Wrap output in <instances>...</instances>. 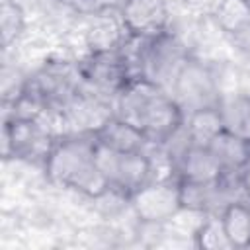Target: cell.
Masks as SVG:
<instances>
[{
    "instance_id": "13",
    "label": "cell",
    "mask_w": 250,
    "mask_h": 250,
    "mask_svg": "<svg viewBox=\"0 0 250 250\" xmlns=\"http://www.w3.org/2000/svg\"><path fill=\"white\" fill-rule=\"evenodd\" d=\"M207 146L223 166L225 174H238V170L250 156V141L229 129L221 131Z\"/></svg>"
},
{
    "instance_id": "22",
    "label": "cell",
    "mask_w": 250,
    "mask_h": 250,
    "mask_svg": "<svg viewBox=\"0 0 250 250\" xmlns=\"http://www.w3.org/2000/svg\"><path fill=\"white\" fill-rule=\"evenodd\" d=\"M246 4H248V14H250V0H246Z\"/></svg>"
},
{
    "instance_id": "10",
    "label": "cell",
    "mask_w": 250,
    "mask_h": 250,
    "mask_svg": "<svg viewBox=\"0 0 250 250\" xmlns=\"http://www.w3.org/2000/svg\"><path fill=\"white\" fill-rule=\"evenodd\" d=\"M117 12L123 33L129 37L152 39L168 31V0H123Z\"/></svg>"
},
{
    "instance_id": "14",
    "label": "cell",
    "mask_w": 250,
    "mask_h": 250,
    "mask_svg": "<svg viewBox=\"0 0 250 250\" xmlns=\"http://www.w3.org/2000/svg\"><path fill=\"white\" fill-rule=\"evenodd\" d=\"M184 131L188 139L191 141V145L207 146L221 131H225V123H223L219 107L209 105V107L188 111L186 121H184Z\"/></svg>"
},
{
    "instance_id": "2",
    "label": "cell",
    "mask_w": 250,
    "mask_h": 250,
    "mask_svg": "<svg viewBox=\"0 0 250 250\" xmlns=\"http://www.w3.org/2000/svg\"><path fill=\"white\" fill-rule=\"evenodd\" d=\"M51 184L100 199L109 193V182L98 164V143L94 135L62 133L57 137L45 164Z\"/></svg>"
},
{
    "instance_id": "20",
    "label": "cell",
    "mask_w": 250,
    "mask_h": 250,
    "mask_svg": "<svg viewBox=\"0 0 250 250\" xmlns=\"http://www.w3.org/2000/svg\"><path fill=\"white\" fill-rule=\"evenodd\" d=\"M59 2L72 14L88 16V18L107 16L115 10H119L123 4V0H59Z\"/></svg>"
},
{
    "instance_id": "16",
    "label": "cell",
    "mask_w": 250,
    "mask_h": 250,
    "mask_svg": "<svg viewBox=\"0 0 250 250\" xmlns=\"http://www.w3.org/2000/svg\"><path fill=\"white\" fill-rule=\"evenodd\" d=\"M217 107L221 111L225 129L244 135V129L250 121V98L240 96V94H230V96L221 94Z\"/></svg>"
},
{
    "instance_id": "3",
    "label": "cell",
    "mask_w": 250,
    "mask_h": 250,
    "mask_svg": "<svg viewBox=\"0 0 250 250\" xmlns=\"http://www.w3.org/2000/svg\"><path fill=\"white\" fill-rule=\"evenodd\" d=\"M84 88L78 62L51 59L45 61L35 72L27 76L23 96L14 105L12 115H23L29 109V115H61L62 109L72 102V98Z\"/></svg>"
},
{
    "instance_id": "18",
    "label": "cell",
    "mask_w": 250,
    "mask_h": 250,
    "mask_svg": "<svg viewBox=\"0 0 250 250\" xmlns=\"http://www.w3.org/2000/svg\"><path fill=\"white\" fill-rule=\"evenodd\" d=\"M25 29V14L16 0H2L0 4V37L2 49H10Z\"/></svg>"
},
{
    "instance_id": "17",
    "label": "cell",
    "mask_w": 250,
    "mask_h": 250,
    "mask_svg": "<svg viewBox=\"0 0 250 250\" xmlns=\"http://www.w3.org/2000/svg\"><path fill=\"white\" fill-rule=\"evenodd\" d=\"M215 21L225 33L250 31V14L246 0H221L215 8Z\"/></svg>"
},
{
    "instance_id": "7",
    "label": "cell",
    "mask_w": 250,
    "mask_h": 250,
    "mask_svg": "<svg viewBox=\"0 0 250 250\" xmlns=\"http://www.w3.org/2000/svg\"><path fill=\"white\" fill-rule=\"evenodd\" d=\"M129 205L143 225H164L184 211L180 180L174 174L154 178L129 197Z\"/></svg>"
},
{
    "instance_id": "19",
    "label": "cell",
    "mask_w": 250,
    "mask_h": 250,
    "mask_svg": "<svg viewBox=\"0 0 250 250\" xmlns=\"http://www.w3.org/2000/svg\"><path fill=\"white\" fill-rule=\"evenodd\" d=\"M193 240H195V246L197 248H203V250H221V248H232L227 234H225V229H223V223H221V217L215 213V215H209L207 219H203L195 232H193Z\"/></svg>"
},
{
    "instance_id": "5",
    "label": "cell",
    "mask_w": 250,
    "mask_h": 250,
    "mask_svg": "<svg viewBox=\"0 0 250 250\" xmlns=\"http://www.w3.org/2000/svg\"><path fill=\"white\" fill-rule=\"evenodd\" d=\"M57 137L41 117L10 115L2 127V154L4 158L45 164Z\"/></svg>"
},
{
    "instance_id": "21",
    "label": "cell",
    "mask_w": 250,
    "mask_h": 250,
    "mask_svg": "<svg viewBox=\"0 0 250 250\" xmlns=\"http://www.w3.org/2000/svg\"><path fill=\"white\" fill-rule=\"evenodd\" d=\"M236 176H238V186H240V191L244 193V199L250 201V156L242 164V168L238 170Z\"/></svg>"
},
{
    "instance_id": "4",
    "label": "cell",
    "mask_w": 250,
    "mask_h": 250,
    "mask_svg": "<svg viewBox=\"0 0 250 250\" xmlns=\"http://www.w3.org/2000/svg\"><path fill=\"white\" fill-rule=\"evenodd\" d=\"M78 70L84 88L115 98L133 78H137L121 43L107 49H90L84 59L78 61Z\"/></svg>"
},
{
    "instance_id": "12",
    "label": "cell",
    "mask_w": 250,
    "mask_h": 250,
    "mask_svg": "<svg viewBox=\"0 0 250 250\" xmlns=\"http://www.w3.org/2000/svg\"><path fill=\"white\" fill-rule=\"evenodd\" d=\"M98 145L115 150V152H141L146 150L148 146H152L146 137L129 121L113 115L109 121H105V125L94 135Z\"/></svg>"
},
{
    "instance_id": "15",
    "label": "cell",
    "mask_w": 250,
    "mask_h": 250,
    "mask_svg": "<svg viewBox=\"0 0 250 250\" xmlns=\"http://www.w3.org/2000/svg\"><path fill=\"white\" fill-rule=\"evenodd\" d=\"M225 234L232 248L250 246V201L234 199L219 213Z\"/></svg>"
},
{
    "instance_id": "9",
    "label": "cell",
    "mask_w": 250,
    "mask_h": 250,
    "mask_svg": "<svg viewBox=\"0 0 250 250\" xmlns=\"http://www.w3.org/2000/svg\"><path fill=\"white\" fill-rule=\"evenodd\" d=\"M113 115L115 107L111 105L109 98L82 88L62 109L59 119L62 121V125H66V133L96 135Z\"/></svg>"
},
{
    "instance_id": "6",
    "label": "cell",
    "mask_w": 250,
    "mask_h": 250,
    "mask_svg": "<svg viewBox=\"0 0 250 250\" xmlns=\"http://www.w3.org/2000/svg\"><path fill=\"white\" fill-rule=\"evenodd\" d=\"M98 164L109 182V189L127 203L139 188L154 180V160L148 150L115 152L98 145Z\"/></svg>"
},
{
    "instance_id": "8",
    "label": "cell",
    "mask_w": 250,
    "mask_h": 250,
    "mask_svg": "<svg viewBox=\"0 0 250 250\" xmlns=\"http://www.w3.org/2000/svg\"><path fill=\"white\" fill-rule=\"evenodd\" d=\"M170 92L176 98V102L184 107L186 113L199 107L217 105L221 98V92L211 68L191 57L180 68Z\"/></svg>"
},
{
    "instance_id": "1",
    "label": "cell",
    "mask_w": 250,
    "mask_h": 250,
    "mask_svg": "<svg viewBox=\"0 0 250 250\" xmlns=\"http://www.w3.org/2000/svg\"><path fill=\"white\" fill-rule=\"evenodd\" d=\"M115 115L135 125L152 146L166 145L186 121L184 107L166 88L137 76L115 98Z\"/></svg>"
},
{
    "instance_id": "11",
    "label": "cell",
    "mask_w": 250,
    "mask_h": 250,
    "mask_svg": "<svg viewBox=\"0 0 250 250\" xmlns=\"http://www.w3.org/2000/svg\"><path fill=\"white\" fill-rule=\"evenodd\" d=\"M172 172L178 180L189 184H217L225 170L209 150V146L188 145L172 162Z\"/></svg>"
}]
</instances>
